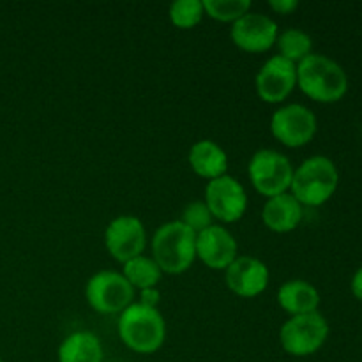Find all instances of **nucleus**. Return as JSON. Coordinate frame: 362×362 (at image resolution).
I'll use <instances>...</instances> for the list:
<instances>
[{
  "mask_svg": "<svg viewBox=\"0 0 362 362\" xmlns=\"http://www.w3.org/2000/svg\"><path fill=\"white\" fill-rule=\"evenodd\" d=\"M297 85L313 101L336 103L349 90V76L331 57L310 53L297 64Z\"/></svg>",
  "mask_w": 362,
  "mask_h": 362,
  "instance_id": "f257e3e1",
  "label": "nucleus"
},
{
  "mask_svg": "<svg viewBox=\"0 0 362 362\" xmlns=\"http://www.w3.org/2000/svg\"><path fill=\"white\" fill-rule=\"evenodd\" d=\"M152 258L163 274H182L197 260V233L180 219L163 223L152 237Z\"/></svg>",
  "mask_w": 362,
  "mask_h": 362,
  "instance_id": "f03ea898",
  "label": "nucleus"
},
{
  "mask_svg": "<svg viewBox=\"0 0 362 362\" xmlns=\"http://www.w3.org/2000/svg\"><path fill=\"white\" fill-rule=\"evenodd\" d=\"M119 338L136 354H154L166 339V322L158 308L133 303L119 315Z\"/></svg>",
  "mask_w": 362,
  "mask_h": 362,
  "instance_id": "7ed1b4c3",
  "label": "nucleus"
},
{
  "mask_svg": "<svg viewBox=\"0 0 362 362\" xmlns=\"http://www.w3.org/2000/svg\"><path fill=\"white\" fill-rule=\"evenodd\" d=\"M339 184V172L327 156H311L296 170L290 184V193L303 207H320L332 198Z\"/></svg>",
  "mask_w": 362,
  "mask_h": 362,
  "instance_id": "20e7f679",
  "label": "nucleus"
},
{
  "mask_svg": "<svg viewBox=\"0 0 362 362\" xmlns=\"http://www.w3.org/2000/svg\"><path fill=\"white\" fill-rule=\"evenodd\" d=\"M329 338V322L318 311L290 317L279 329L283 350L293 357H308L325 345Z\"/></svg>",
  "mask_w": 362,
  "mask_h": 362,
  "instance_id": "39448f33",
  "label": "nucleus"
},
{
  "mask_svg": "<svg viewBox=\"0 0 362 362\" xmlns=\"http://www.w3.org/2000/svg\"><path fill=\"white\" fill-rule=\"evenodd\" d=\"M293 165L283 152L276 148H260L247 165V175L255 189L271 198L290 191L293 179Z\"/></svg>",
  "mask_w": 362,
  "mask_h": 362,
  "instance_id": "423d86ee",
  "label": "nucleus"
},
{
  "mask_svg": "<svg viewBox=\"0 0 362 362\" xmlns=\"http://www.w3.org/2000/svg\"><path fill=\"white\" fill-rule=\"evenodd\" d=\"M136 290L129 285L122 272L99 271L85 285V297L88 306L101 315L122 313L134 303Z\"/></svg>",
  "mask_w": 362,
  "mask_h": 362,
  "instance_id": "0eeeda50",
  "label": "nucleus"
},
{
  "mask_svg": "<svg viewBox=\"0 0 362 362\" xmlns=\"http://www.w3.org/2000/svg\"><path fill=\"white\" fill-rule=\"evenodd\" d=\"M317 115L300 103L279 106L271 117L272 136L292 148L310 144L317 134Z\"/></svg>",
  "mask_w": 362,
  "mask_h": 362,
  "instance_id": "6e6552de",
  "label": "nucleus"
},
{
  "mask_svg": "<svg viewBox=\"0 0 362 362\" xmlns=\"http://www.w3.org/2000/svg\"><path fill=\"white\" fill-rule=\"evenodd\" d=\"M105 246L120 264L144 255L147 246V230L136 216L122 214L113 218L105 230Z\"/></svg>",
  "mask_w": 362,
  "mask_h": 362,
  "instance_id": "1a4fd4ad",
  "label": "nucleus"
},
{
  "mask_svg": "<svg viewBox=\"0 0 362 362\" xmlns=\"http://www.w3.org/2000/svg\"><path fill=\"white\" fill-rule=\"evenodd\" d=\"M205 204L216 219L223 223H235L247 209V193L243 184L232 175H221L209 180L205 186Z\"/></svg>",
  "mask_w": 362,
  "mask_h": 362,
  "instance_id": "9d476101",
  "label": "nucleus"
},
{
  "mask_svg": "<svg viewBox=\"0 0 362 362\" xmlns=\"http://www.w3.org/2000/svg\"><path fill=\"white\" fill-rule=\"evenodd\" d=\"M255 87L262 101L272 105L285 101L297 87V64L290 62L279 53L272 55L258 69Z\"/></svg>",
  "mask_w": 362,
  "mask_h": 362,
  "instance_id": "9b49d317",
  "label": "nucleus"
},
{
  "mask_svg": "<svg viewBox=\"0 0 362 362\" xmlns=\"http://www.w3.org/2000/svg\"><path fill=\"white\" fill-rule=\"evenodd\" d=\"M278 34L279 28L276 20L257 11H247L230 27V37L233 45L251 53H260L272 48Z\"/></svg>",
  "mask_w": 362,
  "mask_h": 362,
  "instance_id": "f8f14e48",
  "label": "nucleus"
},
{
  "mask_svg": "<svg viewBox=\"0 0 362 362\" xmlns=\"http://www.w3.org/2000/svg\"><path fill=\"white\" fill-rule=\"evenodd\" d=\"M269 278V267L257 257H237L225 269L226 286L244 299L260 296L267 288Z\"/></svg>",
  "mask_w": 362,
  "mask_h": 362,
  "instance_id": "ddd939ff",
  "label": "nucleus"
},
{
  "mask_svg": "<svg viewBox=\"0 0 362 362\" xmlns=\"http://www.w3.org/2000/svg\"><path fill=\"white\" fill-rule=\"evenodd\" d=\"M237 257V240L225 226L212 225L204 232L197 233V258H200L209 269L225 271Z\"/></svg>",
  "mask_w": 362,
  "mask_h": 362,
  "instance_id": "4468645a",
  "label": "nucleus"
},
{
  "mask_svg": "<svg viewBox=\"0 0 362 362\" xmlns=\"http://www.w3.org/2000/svg\"><path fill=\"white\" fill-rule=\"evenodd\" d=\"M304 207L290 191L267 198L262 209V221L276 233H288L300 225Z\"/></svg>",
  "mask_w": 362,
  "mask_h": 362,
  "instance_id": "2eb2a0df",
  "label": "nucleus"
},
{
  "mask_svg": "<svg viewBox=\"0 0 362 362\" xmlns=\"http://www.w3.org/2000/svg\"><path fill=\"white\" fill-rule=\"evenodd\" d=\"M187 161L197 175L209 180L226 175V170H228V156L225 148L218 141L209 140V138L198 140L191 145L187 152Z\"/></svg>",
  "mask_w": 362,
  "mask_h": 362,
  "instance_id": "dca6fc26",
  "label": "nucleus"
},
{
  "mask_svg": "<svg viewBox=\"0 0 362 362\" xmlns=\"http://www.w3.org/2000/svg\"><path fill=\"white\" fill-rule=\"evenodd\" d=\"M278 304L290 317L313 313L320 306V293L306 279H288L279 286Z\"/></svg>",
  "mask_w": 362,
  "mask_h": 362,
  "instance_id": "f3484780",
  "label": "nucleus"
},
{
  "mask_svg": "<svg viewBox=\"0 0 362 362\" xmlns=\"http://www.w3.org/2000/svg\"><path fill=\"white\" fill-rule=\"evenodd\" d=\"M105 350L94 332L76 331L62 339L57 352L59 362H103Z\"/></svg>",
  "mask_w": 362,
  "mask_h": 362,
  "instance_id": "a211bd4d",
  "label": "nucleus"
},
{
  "mask_svg": "<svg viewBox=\"0 0 362 362\" xmlns=\"http://www.w3.org/2000/svg\"><path fill=\"white\" fill-rule=\"evenodd\" d=\"M122 274L124 278L129 281V285L134 290H145V288H158V283L161 281L163 271L156 260L147 255H138V257L131 258L126 264H122Z\"/></svg>",
  "mask_w": 362,
  "mask_h": 362,
  "instance_id": "6ab92c4d",
  "label": "nucleus"
},
{
  "mask_svg": "<svg viewBox=\"0 0 362 362\" xmlns=\"http://www.w3.org/2000/svg\"><path fill=\"white\" fill-rule=\"evenodd\" d=\"M276 46L279 49V55L293 64H299L310 53H313V39L303 28H285L279 32Z\"/></svg>",
  "mask_w": 362,
  "mask_h": 362,
  "instance_id": "aec40b11",
  "label": "nucleus"
},
{
  "mask_svg": "<svg viewBox=\"0 0 362 362\" xmlns=\"http://www.w3.org/2000/svg\"><path fill=\"white\" fill-rule=\"evenodd\" d=\"M170 21L179 28H191L205 16L204 0H175L170 4Z\"/></svg>",
  "mask_w": 362,
  "mask_h": 362,
  "instance_id": "412c9836",
  "label": "nucleus"
},
{
  "mask_svg": "<svg viewBox=\"0 0 362 362\" xmlns=\"http://www.w3.org/2000/svg\"><path fill=\"white\" fill-rule=\"evenodd\" d=\"M205 14L218 21L233 23L243 14L251 11L250 0H204Z\"/></svg>",
  "mask_w": 362,
  "mask_h": 362,
  "instance_id": "4be33fe9",
  "label": "nucleus"
},
{
  "mask_svg": "<svg viewBox=\"0 0 362 362\" xmlns=\"http://www.w3.org/2000/svg\"><path fill=\"white\" fill-rule=\"evenodd\" d=\"M180 221L187 226V228L193 230L194 233L204 232L205 228L214 225V216L209 211L207 204L205 202H189V204L184 207L182 216H180Z\"/></svg>",
  "mask_w": 362,
  "mask_h": 362,
  "instance_id": "5701e85b",
  "label": "nucleus"
},
{
  "mask_svg": "<svg viewBox=\"0 0 362 362\" xmlns=\"http://www.w3.org/2000/svg\"><path fill=\"white\" fill-rule=\"evenodd\" d=\"M159 300H161V293L158 288H145L140 290V300L138 303L148 308H158Z\"/></svg>",
  "mask_w": 362,
  "mask_h": 362,
  "instance_id": "b1692460",
  "label": "nucleus"
},
{
  "mask_svg": "<svg viewBox=\"0 0 362 362\" xmlns=\"http://www.w3.org/2000/svg\"><path fill=\"white\" fill-rule=\"evenodd\" d=\"M269 6H271V9L276 11L278 14H288L299 7V2H297V0H271Z\"/></svg>",
  "mask_w": 362,
  "mask_h": 362,
  "instance_id": "393cba45",
  "label": "nucleus"
},
{
  "mask_svg": "<svg viewBox=\"0 0 362 362\" xmlns=\"http://www.w3.org/2000/svg\"><path fill=\"white\" fill-rule=\"evenodd\" d=\"M350 288H352L354 297L357 300H362V267L357 269V272L354 274L352 283H350Z\"/></svg>",
  "mask_w": 362,
  "mask_h": 362,
  "instance_id": "a878e982",
  "label": "nucleus"
},
{
  "mask_svg": "<svg viewBox=\"0 0 362 362\" xmlns=\"http://www.w3.org/2000/svg\"><path fill=\"white\" fill-rule=\"evenodd\" d=\"M0 362H4V359H2V357H0Z\"/></svg>",
  "mask_w": 362,
  "mask_h": 362,
  "instance_id": "bb28decb",
  "label": "nucleus"
}]
</instances>
